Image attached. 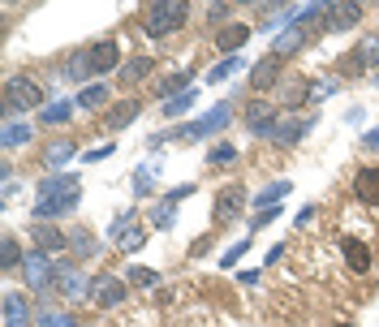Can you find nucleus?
Here are the masks:
<instances>
[{
    "instance_id": "1",
    "label": "nucleus",
    "mask_w": 379,
    "mask_h": 327,
    "mask_svg": "<svg viewBox=\"0 0 379 327\" xmlns=\"http://www.w3.org/2000/svg\"><path fill=\"white\" fill-rule=\"evenodd\" d=\"M190 18V5L186 0H169V5H151L147 9V35L151 39H164L173 30H181V22Z\"/></svg>"
},
{
    "instance_id": "2",
    "label": "nucleus",
    "mask_w": 379,
    "mask_h": 327,
    "mask_svg": "<svg viewBox=\"0 0 379 327\" xmlns=\"http://www.w3.org/2000/svg\"><path fill=\"white\" fill-rule=\"evenodd\" d=\"M43 103V86L30 82V78H9L5 82V117H18V113H30V108Z\"/></svg>"
},
{
    "instance_id": "3",
    "label": "nucleus",
    "mask_w": 379,
    "mask_h": 327,
    "mask_svg": "<svg viewBox=\"0 0 379 327\" xmlns=\"http://www.w3.org/2000/svg\"><path fill=\"white\" fill-rule=\"evenodd\" d=\"M78 198H82V190H78V181H69L61 194L39 198V202H35V215H39V220H57V215H65V211L78 207Z\"/></svg>"
},
{
    "instance_id": "4",
    "label": "nucleus",
    "mask_w": 379,
    "mask_h": 327,
    "mask_svg": "<svg viewBox=\"0 0 379 327\" xmlns=\"http://www.w3.org/2000/svg\"><path fill=\"white\" fill-rule=\"evenodd\" d=\"M246 207V190L242 185H225L220 194H215V202H211V215H215V224H229V220H237V211Z\"/></svg>"
},
{
    "instance_id": "5",
    "label": "nucleus",
    "mask_w": 379,
    "mask_h": 327,
    "mask_svg": "<svg viewBox=\"0 0 379 327\" xmlns=\"http://www.w3.org/2000/svg\"><path fill=\"white\" fill-rule=\"evenodd\" d=\"M229 117H233V103H220V108H211V117H203V121H194V125L177 130L173 138H203V134H215V130H225V125H229Z\"/></svg>"
},
{
    "instance_id": "6",
    "label": "nucleus",
    "mask_w": 379,
    "mask_h": 327,
    "mask_svg": "<svg viewBox=\"0 0 379 327\" xmlns=\"http://www.w3.org/2000/svg\"><path fill=\"white\" fill-rule=\"evenodd\" d=\"M306 125H310V121H302V117H281V121H272V125L263 130V138H272L276 147H293V142L306 134Z\"/></svg>"
},
{
    "instance_id": "7",
    "label": "nucleus",
    "mask_w": 379,
    "mask_h": 327,
    "mask_svg": "<svg viewBox=\"0 0 379 327\" xmlns=\"http://www.w3.org/2000/svg\"><path fill=\"white\" fill-rule=\"evenodd\" d=\"M22 276H26V285H30V289H43V285L57 280V267H47L43 250H30V254H26V263H22Z\"/></svg>"
},
{
    "instance_id": "8",
    "label": "nucleus",
    "mask_w": 379,
    "mask_h": 327,
    "mask_svg": "<svg viewBox=\"0 0 379 327\" xmlns=\"http://www.w3.org/2000/svg\"><path fill=\"white\" fill-rule=\"evenodd\" d=\"M113 241H117L125 254H134V250L147 241V229H142V224H134V215H117V224H113Z\"/></svg>"
},
{
    "instance_id": "9",
    "label": "nucleus",
    "mask_w": 379,
    "mask_h": 327,
    "mask_svg": "<svg viewBox=\"0 0 379 327\" xmlns=\"http://www.w3.org/2000/svg\"><path fill=\"white\" fill-rule=\"evenodd\" d=\"M353 194H358V202L379 207V168L375 164H362V168L353 173Z\"/></svg>"
},
{
    "instance_id": "10",
    "label": "nucleus",
    "mask_w": 379,
    "mask_h": 327,
    "mask_svg": "<svg viewBox=\"0 0 379 327\" xmlns=\"http://www.w3.org/2000/svg\"><path fill=\"white\" fill-rule=\"evenodd\" d=\"M362 22V5L358 0H345V5H328V13H323V26L328 30H349Z\"/></svg>"
},
{
    "instance_id": "11",
    "label": "nucleus",
    "mask_w": 379,
    "mask_h": 327,
    "mask_svg": "<svg viewBox=\"0 0 379 327\" xmlns=\"http://www.w3.org/2000/svg\"><path fill=\"white\" fill-rule=\"evenodd\" d=\"M61 289V297H69V302H78V297H86V285L91 280H82V271L74 267V263H65V267H57V280H52Z\"/></svg>"
},
{
    "instance_id": "12",
    "label": "nucleus",
    "mask_w": 379,
    "mask_h": 327,
    "mask_svg": "<svg viewBox=\"0 0 379 327\" xmlns=\"http://www.w3.org/2000/svg\"><path fill=\"white\" fill-rule=\"evenodd\" d=\"M91 297H95L99 306H121V302H125V285H121L117 276H95V280H91Z\"/></svg>"
},
{
    "instance_id": "13",
    "label": "nucleus",
    "mask_w": 379,
    "mask_h": 327,
    "mask_svg": "<svg viewBox=\"0 0 379 327\" xmlns=\"http://www.w3.org/2000/svg\"><path fill=\"white\" fill-rule=\"evenodd\" d=\"M86 61H91V74H108V69H117L121 47H117L113 39H103V43H95V47L86 52Z\"/></svg>"
},
{
    "instance_id": "14",
    "label": "nucleus",
    "mask_w": 379,
    "mask_h": 327,
    "mask_svg": "<svg viewBox=\"0 0 379 327\" xmlns=\"http://www.w3.org/2000/svg\"><path fill=\"white\" fill-rule=\"evenodd\" d=\"M250 86H254V91H272V86H281V57H263V61L250 69Z\"/></svg>"
},
{
    "instance_id": "15",
    "label": "nucleus",
    "mask_w": 379,
    "mask_h": 327,
    "mask_svg": "<svg viewBox=\"0 0 379 327\" xmlns=\"http://www.w3.org/2000/svg\"><path fill=\"white\" fill-rule=\"evenodd\" d=\"M250 39V26L246 22H233V26H225L220 35H215V47L225 52V57H242V43Z\"/></svg>"
},
{
    "instance_id": "16",
    "label": "nucleus",
    "mask_w": 379,
    "mask_h": 327,
    "mask_svg": "<svg viewBox=\"0 0 379 327\" xmlns=\"http://www.w3.org/2000/svg\"><path fill=\"white\" fill-rule=\"evenodd\" d=\"M186 194H190V190H177L173 198H159L155 211H151V224H155V229H173V224H177V202H181Z\"/></svg>"
},
{
    "instance_id": "17",
    "label": "nucleus",
    "mask_w": 379,
    "mask_h": 327,
    "mask_svg": "<svg viewBox=\"0 0 379 327\" xmlns=\"http://www.w3.org/2000/svg\"><path fill=\"white\" fill-rule=\"evenodd\" d=\"M341 250H345V263H349V271H370V250H366V241H358V237H345L341 241Z\"/></svg>"
},
{
    "instance_id": "18",
    "label": "nucleus",
    "mask_w": 379,
    "mask_h": 327,
    "mask_svg": "<svg viewBox=\"0 0 379 327\" xmlns=\"http://www.w3.org/2000/svg\"><path fill=\"white\" fill-rule=\"evenodd\" d=\"M5 327H30V306H26L22 293L5 297Z\"/></svg>"
},
{
    "instance_id": "19",
    "label": "nucleus",
    "mask_w": 379,
    "mask_h": 327,
    "mask_svg": "<svg viewBox=\"0 0 379 327\" xmlns=\"http://www.w3.org/2000/svg\"><path fill=\"white\" fill-rule=\"evenodd\" d=\"M302 39H306V26H289V30H281L276 39H272V57H289V52H298L302 47Z\"/></svg>"
},
{
    "instance_id": "20",
    "label": "nucleus",
    "mask_w": 379,
    "mask_h": 327,
    "mask_svg": "<svg viewBox=\"0 0 379 327\" xmlns=\"http://www.w3.org/2000/svg\"><path fill=\"white\" fill-rule=\"evenodd\" d=\"M30 241L43 246V250H65V246H69V237H65L61 229H52V224H35V229H30Z\"/></svg>"
},
{
    "instance_id": "21",
    "label": "nucleus",
    "mask_w": 379,
    "mask_h": 327,
    "mask_svg": "<svg viewBox=\"0 0 379 327\" xmlns=\"http://www.w3.org/2000/svg\"><path fill=\"white\" fill-rule=\"evenodd\" d=\"M151 69H155V61H151V57H134L130 65H121V82H125V86H134V82H142Z\"/></svg>"
},
{
    "instance_id": "22",
    "label": "nucleus",
    "mask_w": 379,
    "mask_h": 327,
    "mask_svg": "<svg viewBox=\"0 0 379 327\" xmlns=\"http://www.w3.org/2000/svg\"><path fill=\"white\" fill-rule=\"evenodd\" d=\"M138 113H142V103H138V99H125V103H117L113 113H108V125H113V130H121V125H130Z\"/></svg>"
},
{
    "instance_id": "23",
    "label": "nucleus",
    "mask_w": 379,
    "mask_h": 327,
    "mask_svg": "<svg viewBox=\"0 0 379 327\" xmlns=\"http://www.w3.org/2000/svg\"><path fill=\"white\" fill-rule=\"evenodd\" d=\"M69 246H74V258H91V254H99V241H95L86 229L69 233Z\"/></svg>"
},
{
    "instance_id": "24",
    "label": "nucleus",
    "mask_w": 379,
    "mask_h": 327,
    "mask_svg": "<svg viewBox=\"0 0 379 327\" xmlns=\"http://www.w3.org/2000/svg\"><path fill=\"white\" fill-rule=\"evenodd\" d=\"M69 117H74V99H57V103H47V113H43L47 125H61V121H69Z\"/></svg>"
},
{
    "instance_id": "25",
    "label": "nucleus",
    "mask_w": 379,
    "mask_h": 327,
    "mask_svg": "<svg viewBox=\"0 0 379 327\" xmlns=\"http://www.w3.org/2000/svg\"><path fill=\"white\" fill-rule=\"evenodd\" d=\"M237 69H242V57H225L215 69H207V78H203V82H225V78H233Z\"/></svg>"
},
{
    "instance_id": "26",
    "label": "nucleus",
    "mask_w": 379,
    "mask_h": 327,
    "mask_svg": "<svg viewBox=\"0 0 379 327\" xmlns=\"http://www.w3.org/2000/svg\"><path fill=\"white\" fill-rule=\"evenodd\" d=\"M30 138H35V130H30V125H13V121L5 125V134H0V142H5V147H22V142H30Z\"/></svg>"
},
{
    "instance_id": "27",
    "label": "nucleus",
    "mask_w": 379,
    "mask_h": 327,
    "mask_svg": "<svg viewBox=\"0 0 379 327\" xmlns=\"http://www.w3.org/2000/svg\"><path fill=\"white\" fill-rule=\"evenodd\" d=\"M353 52H358V61H362L366 69H370V65H379V39H375V35H370V39H362Z\"/></svg>"
},
{
    "instance_id": "28",
    "label": "nucleus",
    "mask_w": 379,
    "mask_h": 327,
    "mask_svg": "<svg viewBox=\"0 0 379 327\" xmlns=\"http://www.w3.org/2000/svg\"><path fill=\"white\" fill-rule=\"evenodd\" d=\"M130 285H138V289H151V285H159V271H151V267H130V276H125Z\"/></svg>"
},
{
    "instance_id": "29",
    "label": "nucleus",
    "mask_w": 379,
    "mask_h": 327,
    "mask_svg": "<svg viewBox=\"0 0 379 327\" xmlns=\"http://www.w3.org/2000/svg\"><path fill=\"white\" fill-rule=\"evenodd\" d=\"M78 103H82V108H103V103H108V86H86V91L78 95Z\"/></svg>"
},
{
    "instance_id": "30",
    "label": "nucleus",
    "mask_w": 379,
    "mask_h": 327,
    "mask_svg": "<svg viewBox=\"0 0 379 327\" xmlns=\"http://www.w3.org/2000/svg\"><path fill=\"white\" fill-rule=\"evenodd\" d=\"M69 155H74V142H52L47 147V164H52V168H61Z\"/></svg>"
},
{
    "instance_id": "31",
    "label": "nucleus",
    "mask_w": 379,
    "mask_h": 327,
    "mask_svg": "<svg viewBox=\"0 0 379 327\" xmlns=\"http://www.w3.org/2000/svg\"><path fill=\"white\" fill-rule=\"evenodd\" d=\"M69 181H74V177H57V173H52L47 181H39V198H52V194H61Z\"/></svg>"
},
{
    "instance_id": "32",
    "label": "nucleus",
    "mask_w": 379,
    "mask_h": 327,
    "mask_svg": "<svg viewBox=\"0 0 379 327\" xmlns=\"http://www.w3.org/2000/svg\"><path fill=\"white\" fill-rule=\"evenodd\" d=\"M285 194H289V181H276V185H267V190L259 194V207H267V202L276 207V198H285Z\"/></svg>"
},
{
    "instance_id": "33",
    "label": "nucleus",
    "mask_w": 379,
    "mask_h": 327,
    "mask_svg": "<svg viewBox=\"0 0 379 327\" xmlns=\"http://www.w3.org/2000/svg\"><path fill=\"white\" fill-rule=\"evenodd\" d=\"M190 103H194V91H186V95H177V99H169V103H164V113H169V117H181Z\"/></svg>"
},
{
    "instance_id": "34",
    "label": "nucleus",
    "mask_w": 379,
    "mask_h": 327,
    "mask_svg": "<svg viewBox=\"0 0 379 327\" xmlns=\"http://www.w3.org/2000/svg\"><path fill=\"white\" fill-rule=\"evenodd\" d=\"M211 164H229V159H237V147H229V142H220V147H211V155H207Z\"/></svg>"
},
{
    "instance_id": "35",
    "label": "nucleus",
    "mask_w": 379,
    "mask_h": 327,
    "mask_svg": "<svg viewBox=\"0 0 379 327\" xmlns=\"http://www.w3.org/2000/svg\"><path fill=\"white\" fill-rule=\"evenodd\" d=\"M186 82H190L186 74H177V78H169V82H159V95H164V103H169V91H181V95H186Z\"/></svg>"
},
{
    "instance_id": "36",
    "label": "nucleus",
    "mask_w": 379,
    "mask_h": 327,
    "mask_svg": "<svg viewBox=\"0 0 379 327\" xmlns=\"http://www.w3.org/2000/svg\"><path fill=\"white\" fill-rule=\"evenodd\" d=\"M39 327H78V319H69V314H43Z\"/></svg>"
},
{
    "instance_id": "37",
    "label": "nucleus",
    "mask_w": 379,
    "mask_h": 327,
    "mask_svg": "<svg viewBox=\"0 0 379 327\" xmlns=\"http://www.w3.org/2000/svg\"><path fill=\"white\" fill-rule=\"evenodd\" d=\"M362 69H366V65L358 61V52H349V57H345V65H341V74H345V78H358Z\"/></svg>"
},
{
    "instance_id": "38",
    "label": "nucleus",
    "mask_w": 379,
    "mask_h": 327,
    "mask_svg": "<svg viewBox=\"0 0 379 327\" xmlns=\"http://www.w3.org/2000/svg\"><path fill=\"white\" fill-rule=\"evenodd\" d=\"M18 263H26V258L18 254V241H13V237H5V267H18Z\"/></svg>"
},
{
    "instance_id": "39",
    "label": "nucleus",
    "mask_w": 379,
    "mask_h": 327,
    "mask_svg": "<svg viewBox=\"0 0 379 327\" xmlns=\"http://www.w3.org/2000/svg\"><path fill=\"white\" fill-rule=\"evenodd\" d=\"M69 74H74V78L82 82V78L91 74V61H86V57H74V61H69Z\"/></svg>"
},
{
    "instance_id": "40",
    "label": "nucleus",
    "mask_w": 379,
    "mask_h": 327,
    "mask_svg": "<svg viewBox=\"0 0 379 327\" xmlns=\"http://www.w3.org/2000/svg\"><path fill=\"white\" fill-rule=\"evenodd\" d=\"M151 190V168H138V177H134V194H147Z\"/></svg>"
},
{
    "instance_id": "41",
    "label": "nucleus",
    "mask_w": 379,
    "mask_h": 327,
    "mask_svg": "<svg viewBox=\"0 0 379 327\" xmlns=\"http://www.w3.org/2000/svg\"><path fill=\"white\" fill-rule=\"evenodd\" d=\"M246 250H250V246H246V241H237V246H233V250H229V254H225V267H233V263H237V258H242V254H246Z\"/></svg>"
},
{
    "instance_id": "42",
    "label": "nucleus",
    "mask_w": 379,
    "mask_h": 327,
    "mask_svg": "<svg viewBox=\"0 0 379 327\" xmlns=\"http://www.w3.org/2000/svg\"><path fill=\"white\" fill-rule=\"evenodd\" d=\"M229 9H233V5H211V9H207V18H211V22H225V18H229Z\"/></svg>"
},
{
    "instance_id": "43",
    "label": "nucleus",
    "mask_w": 379,
    "mask_h": 327,
    "mask_svg": "<svg viewBox=\"0 0 379 327\" xmlns=\"http://www.w3.org/2000/svg\"><path fill=\"white\" fill-rule=\"evenodd\" d=\"M108 155H113V147H95V151H86L91 164H99V159H108Z\"/></svg>"
},
{
    "instance_id": "44",
    "label": "nucleus",
    "mask_w": 379,
    "mask_h": 327,
    "mask_svg": "<svg viewBox=\"0 0 379 327\" xmlns=\"http://www.w3.org/2000/svg\"><path fill=\"white\" fill-rule=\"evenodd\" d=\"M362 142H366V147H379V130H370V134H366Z\"/></svg>"
}]
</instances>
